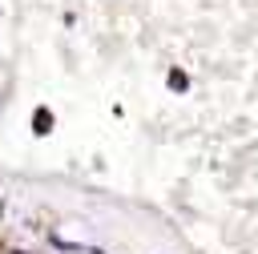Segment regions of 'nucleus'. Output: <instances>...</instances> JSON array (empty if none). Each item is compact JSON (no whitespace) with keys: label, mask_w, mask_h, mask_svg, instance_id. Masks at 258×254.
I'll return each mask as SVG.
<instances>
[{"label":"nucleus","mask_w":258,"mask_h":254,"mask_svg":"<svg viewBox=\"0 0 258 254\" xmlns=\"http://www.w3.org/2000/svg\"><path fill=\"white\" fill-rule=\"evenodd\" d=\"M48 125H52V117L40 109V113H36V133H48Z\"/></svg>","instance_id":"f257e3e1"}]
</instances>
